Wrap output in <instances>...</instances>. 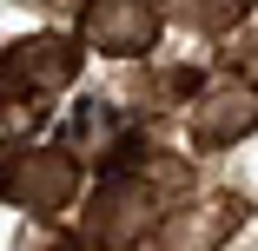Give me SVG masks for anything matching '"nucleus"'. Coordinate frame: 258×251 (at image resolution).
<instances>
[{
	"mask_svg": "<svg viewBox=\"0 0 258 251\" xmlns=\"http://www.w3.org/2000/svg\"><path fill=\"white\" fill-rule=\"evenodd\" d=\"M166 225V192L146 172H106L86 198V238L99 251H133L139 238H159Z\"/></svg>",
	"mask_w": 258,
	"mask_h": 251,
	"instance_id": "obj_1",
	"label": "nucleus"
},
{
	"mask_svg": "<svg viewBox=\"0 0 258 251\" xmlns=\"http://www.w3.org/2000/svg\"><path fill=\"white\" fill-rule=\"evenodd\" d=\"M0 198L14 212H33V218H53L80 198V159L67 145H14L0 159Z\"/></svg>",
	"mask_w": 258,
	"mask_h": 251,
	"instance_id": "obj_2",
	"label": "nucleus"
},
{
	"mask_svg": "<svg viewBox=\"0 0 258 251\" xmlns=\"http://www.w3.org/2000/svg\"><path fill=\"white\" fill-rule=\"evenodd\" d=\"M73 79H80V40H67V33H33L0 53V86L20 99H53Z\"/></svg>",
	"mask_w": 258,
	"mask_h": 251,
	"instance_id": "obj_3",
	"label": "nucleus"
},
{
	"mask_svg": "<svg viewBox=\"0 0 258 251\" xmlns=\"http://www.w3.org/2000/svg\"><path fill=\"white\" fill-rule=\"evenodd\" d=\"M159 27L166 14L152 7V0H86L80 7V46H93V53L106 60H139L159 46Z\"/></svg>",
	"mask_w": 258,
	"mask_h": 251,
	"instance_id": "obj_4",
	"label": "nucleus"
},
{
	"mask_svg": "<svg viewBox=\"0 0 258 251\" xmlns=\"http://www.w3.org/2000/svg\"><path fill=\"white\" fill-rule=\"evenodd\" d=\"M67 152L106 165V172H139V165H146V139H139V126H133L119 106L86 99V106L67 119Z\"/></svg>",
	"mask_w": 258,
	"mask_h": 251,
	"instance_id": "obj_5",
	"label": "nucleus"
},
{
	"mask_svg": "<svg viewBox=\"0 0 258 251\" xmlns=\"http://www.w3.org/2000/svg\"><path fill=\"white\" fill-rule=\"evenodd\" d=\"M185 126H192V145H205V152L238 145L245 132H258V86H245V79L205 86L192 106H185Z\"/></svg>",
	"mask_w": 258,
	"mask_h": 251,
	"instance_id": "obj_6",
	"label": "nucleus"
},
{
	"mask_svg": "<svg viewBox=\"0 0 258 251\" xmlns=\"http://www.w3.org/2000/svg\"><path fill=\"white\" fill-rule=\"evenodd\" d=\"M245 225L238 198H205V205H185V212H166L159 225V244L166 251H225V238Z\"/></svg>",
	"mask_w": 258,
	"mask_h": 251,
	"instance_id": "obj_7",
	"label": "nucleus"
},
{
	"mask_svg": "<svg viewBox=\"0 0 258 251\" xmlns=\"http://www.w3.org/2000/svg\"><path fill=\"white\" fill-rule=\"evenodd\" d=\"M166 14L192 33H232L251 14V0H166Z\"/></svg>",
	"mask_w": 258,
	"mask_h": 251,
	"instance_id": "obj_8",
	"label": "nucleus"
},
{
	"mask_svg": "<svg viewBox=\"0 0 258 251\" xmlns=\"http://www.w3.org/2000/svg\"><path fill=\"white\" fill-rule=\"evenodd\" d=\"M40 119H46L40 99H20V93L0 86V145H27V139L40 132Z\"/></svg>",
	"mask_w": 258,
	"mask_h": 251,
	"instance_id": "obj_9",
	"label": "nucleus"
},
{
	"mask_svg": "<svg viewBox=\"0 0 258 251\" xmlns=\"http://www.w3.org/2000/svg\"><path fill=\"white\" fill-rule=\"evenodd\" d=\"M46 251H86V244H73V238H67V244H46Z\"/></svg>",
	"mask_w": 258,
	"mask_h": 251,
	"instance_id": "obj_10",
	"label": "nucleus"
}]
</instances>
